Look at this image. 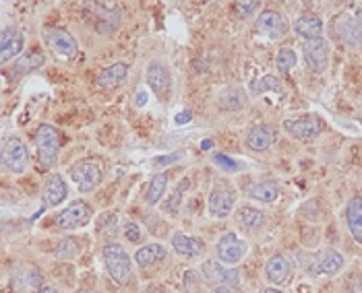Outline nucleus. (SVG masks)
<instances>
[{
    "label": "nucleus",
    "instance_id": "f257e3e1",
    "mask_svg": "<svg viewBox=\"0 0 362 293\" xmlns=\"http://www.w3.org/2000/svg\"><path fill=\"white\" fill-rule=\"evenodd\" d=\"M104 264L110 275V279L116 285H129L133 279V262L129 252L125 250L120 244H106L104 246Z\"/></svg>",
    "mask_w": 362,
    "mask_h": 293
},
{
    "label": "nucleus",
    "instance_id": "f03ea898",
    "mask_svg": "<svg viewBox=\"0 0 362 293\" xmlns=\"http://www.w3.org/2000/svg\"><path fill=\"white\" fill-rule=\"evenodd\" d=\"M333 31L346 45L362 43V10H344L333 19Z\"/></svg>",
    "mask_w": 362,
    "mask_h": 293
},
{
    "label": "nucleus",
    "instance_id": "7ed1b4c3",
    "mask_svg": "<svg viewBox=\"0 0 362 293\" xmlns=\"http://www.w3.org/2000/svg\"><path fill=\"white\" fill-rule=\"evenodd\" d=\"M36 151H38V162L50 168L56 164L58 153H60V134L54 126L42 124L36 132Z\"/></svg>",
    "mask_w": 362,
    "mask_h": 293
},
{
    "label": "nucleus",
    "instance_id": "20e7f679",
    "mask_svg": "<svg viewBox=\"0 0 362 293\" xmlns=\"http://www.w3.org/2000/svg\"><path fill=\"white\" fill-rule=\"evenodd\" d=\"M201 277L216 287H236L240 281V273L232 266H226L218 260H205L199 269Z\"/></svg>",
    "mask_w": 362,
    "mask_h": 293
},
{
    "label": "nucleus",
    "instance_id": "39448f33",
    "mask_svg": "<svg viewBox=\"0 0 362 293\" xmlns=\"http://www.w3.org/2000/svg\"><path fill=\"white\" fill-rule=\"evenodd\" d=\"M91 219V207L85 201H75L64 210H60L54 219V225L62 231H73L88 225Z\"/></svg>",
    "mask_w": 362,
    "mask_h": 293
},
{
    "label": "nucleus",
    "instance_id": "423d86ee",
    "mask_svg": "<svg viewBox=\"0 0 362 293\" xmlns=\"http://www.w3.org/2000/svg\"><path fill=\"white\" fill-rule=\"evenodd\" d=\"M2 168L11 173H23L27 168V147L19 136H8L2 145Z\"/></svg>",
    "mask_w": 362,
    "mask_h": 293
},
{
    "label": "nucleus",
    "instance_id": "0eeeda50",
    "mask_svg": "<svg viewBox=\"0 0 362 293\" xmlns=\"http://www.w3.org/2000/svg\"><path fill=\"white\" fill-rule=\"evenodd\" d=\"M44 40L48 43V48L60 56V58H67V60H73L79 52V45L77 40L62 27H50L44 31Z\"/></svg>",
    "mask_w": 362,
    "mask_h": 293
},
{
    "label": "nucleus",
    "instance_id": "6e6552de",
    "mask_svg": "<svg viewBox=\"0 0 362 293\" xmlns=\"http://www.w3.org/2000/svg\"><path fill=\"white\" fill-rule=\"evenodd\" d=\"M234 201H236L234 188L228 182H216L211 186V190H209V213H211V217H218V219L228 217L234 209Z\"/></svg>",
    "mask_w": 362,
    "mask_h": 293
},
{
    "label": "nucleus",
    "instance_id": "1a4fd4ad",
    "mask_svg": "<svg viewBox=\"0 0 362 293\" xmlns=\"http://www.w3.org/2000/svg\"><path fill=\"white\" fill-rule=\"evenodd\" d=\"M246 252H249V244L240 240L236 234H224L218 242V258L226 266L238 264L246 256Z\"/></svg>",
    "mask_w": 362,
    "mask_h": 293
},
{
    "label": "nucleus",
    "instance_id": "9d476101",
    "mask_svg": "<svg viewBox=\"0 0 362 293\" xmlns=\"http://www.w3.org/2000/svg\"><path fill=\"white\" fill-rule=\"evenodd\" d=\"M71 180L83 194H88L102 182V169L93 162H79L71 168Z\"/></svg>",
    "mask_w": 362,
    "mask_h": 293
},
{
    "label": "nucleus",
    "instance_id": "9b49d317",
    "mask_svg": "<svg viewBox=\"0 0 362 293\" xmlns=\"http://www.w3.org/2000/svg\"><path fill=\"white\" fill-rule=\"evenodd\" d=\"M305 54V62L313 73H323L329 64V42H325L323 38L311 40L305 43L302 48Z\"/></svg>",
    "mask_w": 362,
    "mask_h": 293
},
{
    "label": "nucleus",
    "instance_id": "f8f14e48",
    "mask_svg": "<svg viewBox=\"0 0 362 293\" xmlns=\"http://www.w3.org/2000/svg\"><path fill=\"white\" fill-rule=\"evenodd\" d=\"M344 264H346V260H344V256L340 252L333 250V248H327V250H323L319 258H315V264L313 262L309 264V273L313 277H319V275L333 277L344 269Z\"/></svg>",
    "mask_w": 362,
    "mask_h": 293
},
{
    "label": "nucleus",
    "instance_id": "ddd939ff",
    "mask_svg": "<svg viewBox=\"0 0 362 293\" xmlns=\"http://www.w3.org/2000/svg\"><path fill=\"white\" fill-rule=\"evenodd\" d=\"M284 130L298 141H313L321 132V122L315 116H300L296 120H284Z\"/></svg>",
    "mask_w": 362,
    "mask_h": 293
},
{
    "label": "nucleus",
    "instance_id": "4468645a",
    "mask_svg": "<svg viewBox=\"0 0 362 293\" xmlns=\"http://www.w3.org/2000/svg\"><path fill=\"white\" fill-rule=\"evenodd\" d=\"M255 29L261 36H267V38L275 40V38H281L286 34L288 23H286L281 13H277V10H263L257 17V21H255Z\"/></svg>",
    "mask_w": 362,
    "mask_h": 293
},
{
    "label": "nucleus",
    "instance_id": "2eb2a0df",
    "mask_svg": "<svg viewBox=\"0 0 362 293\" xmlns=\"http://www.w3.org/2000/svg\"><path fill=\"white\" fill-rule=\"evenodd\" d=\"M23 45H25V40H23V31L19 27L2 29V34H0V60L4 64L15 60L21 54Z\"/></svg>",
    "mask_w": 362,
    "mask_h": 293
},
{
    "label": "nucleus",
    "instance_id": "dca6fc26",
    "mask_svg": "<svg viewBox=\"0 0 362 293\" xmlns=\"http://www.w3.org/2000/svg\"><path fill=\"white\" fill-rule=\"evenodd\" d=\"M69 194V186L64 182V178L60 173H52L48 176L44 184V190H42V201H44V207L48 209H54L58 207Z\"/></svg>",
    "mask_w": 362,
    "mask_h": 293
},
{
    "label": "nucleus",
    "instance_id": "f3484780",
    "mask_svg": "<svg viewBox=\"0 0 362 293\" xmlns=\"http://www.w3.org/2000/svg\"><path fill=\"white\" fill-rule=\"evenodd\" d=\"M147 85L151 87L153 93L158 95H166L170 91V83H172V77H170V71L168 66H164L162 62H151L147 66Z\"/></svg>",
    "mask_w": 362,
    "mask_h": 293
},
{
    "label": "nucleus",
    "instance_id": "a211bd4d",
    "mask_svg": "<svg viewBox=\"0 0 362 293\" xmlns=\"http://www.w3.org/2000/svg\"><path fill=\"white\" fill-rule=\"evenodd\" d=\"M290 271H292V266L284 254H273L265 264V277L273 285H284L290 277Z\"/></svg>",
    "mask_w": 362,
    "mask_h": 293
},
{
    "label": "nucleus",
    "instance_id": "6ab92c4d",
    "mask_svg": "<svg viewBox=\"0 0 362 293\" xmlns=\"http://www.w3.org/2000/svg\"><path fill=\"white\" fill-rule=\"evenodd\" d=\"M273 143H275V130L267 124L255 126L246 134V147L251 151H267Z\"/></svg>",
    "mask_w": 362,
    "mask_h": 293
},
{
    "label": "nucleus",
    "instance_id": "aec40b11",
    "mask_svg": "<svg viewBox=\"0 0 362 293\" xmlns=\"http://www.w3.org/2000/svg\"><path fill=\"white\" fill-rule=\"evenodd\" d=\"M172 248L184 258H199V256L205 254V244L199 238L184 236V234H174L172 236Z\"/></svg>",
    "mask_w": 362,
    "mask_h": 293
},
{
    "label": "nucleus",
    "instance_id": "412c9836",
    "mask_svg": "<svg viewBox=\"0 0 362 293\" xmlns=\"http://www.w3.org/2000/svg\"><path fill=\"white\" fill-rule=\"evenodd\" d=\"M346 225L356 240V244L362 246V196H354L346 205Z\"/></svg>",
    "mask_w": 362,
    "mask_h": 293
},
{
    "label": "nucleus",
    "instance_id": "4be33fe9",
    "mask_svg": "<svg viewBox=\"0 0 362 293\" xmlns=\"http://www.w3.org/2000/svg\"><path fill=\"white\" fill-rule=\"evenodd\" d=\"M294 31L305 38L307 42L311 40H319L323 34V21L319 19L317 15H302L294 21Z\"/></svg>",
    "mask_w": 362,
    "mask_h": 293
},
{
    "label": "nucleus",
    "instance_id": "5701e85b",
    "mask_svg": "<svg viewBox=\"0 0 362 293\" xmlns=\"http://www.w3.org/2000/svg\"><path fill=\"white\" fill-rule=\"evenodd\" d=\"M127 75H129V66H127L125 62H114V64L106 66V69L99 73L97 85L104 87V89H114V87L125 83Z\"/></svg>",
    "mask_w": 362,
    "mask_h": 293
},
{
    "label": "nucleus",
    "instance_id": "b1692460",
    "mask_svg": "<svg viewBox=\"0 0 362 293\" xmlns=\"http://www.w3.org/2000/svg\"><path fill=\"white\" fill-rule=\"evenodd\" d=\"M93 10L95 13H91V15L95 19V23H93L95 31H112L118 27V13L116 10L106 8V4H93Z\"/></svg>",
    "mask_w": 362,
    "mask_h": 293
},
{
    "label": "nucleus",
    "instance_id": "393cba45",
    "mask_svg": "<svg viewBox=\"0 0 362 293\" xmlns=\"http://www.w3.org/2000/svg\"><path fill=\"white\" fill-rule=\"evenodd\" d=\"M42 64H44V54H42V52H29V54H23V56H21V58H17V60H15V64H13V77L29 75V73L38 71Z\"/></svg>",
    "mask_w": 362,
    "mask_h": 293
},
{
    "label": "nucleus",
    "instance_id": "a878e982",
    "mask_svg": "<svg viewBox=\"0 0 362 293\" xmlns=\"http://www.w3.org/2000/svg\"><path fill=\"white\" fill-rule=\"evenodd\" d=\"M249 196L253 201H259V203H273L277 196H279V186L277 182L273 180H263V182H257L249 188Z\"/></svg>",
    "mask_w": 362,
    "mask_h": 293
},
{
    "label": "nucleus",
    "instance_id": "bb28decb",
    "mask_svg": "<svg viewBox=\"0 0 362 293\" xmlns=\"http://www.w3.org/2000/svg\"><path fill=\"white\" fill-rule=\"evenodd\" d=\"M166 258V248L162 246V244H147V246H143V248H139L135 252V260L139 266H151V264H155V262H160V260H164Z\"/></svg>",
    "mask_w": 362,
    "mask_h": 293
},
{
    "label": "nucleus",
    "instance_id": "cd10ccee",
    "mask_svg": "<svg viewBox=\"0 0 362 293\" xmlns=\"http://www.w3.org/2000/svg\"><path fill=\"white\" fill-rule=\"evenodd\" d=\"M168 188V173H155L147 186V194H145V203L147 205H158L162 201V196L166 194Z\"/></svg>",
    "mask_w": 362,
    "mask_h": 293
},
{
    "label": "nucleus",
    "instance_id": "c85d7f7f",
    "mask_svg": "<svg viewBox=\"0 0 362 293\" xmlns=\"http://www.w3.org/2000/svg\"><path fill=\"white\" fill-rule=\"evenodd\" d=\"M277 93V95H286V89H284V85L281 81L277 79V77H273V75H265V77H259V79H255L253 83H251V93L253 95H265V93Z\"/></svg>",
    "mask_w": 362,
    "mask_h": 293
},
{
    "label": "nucleus",
    "instance_id": "c756f323",
    "mask_svg": "<svg viewBox=\"0 0 362 293\" xmlns=\"http://www.w3.org/2000/svg\"><path fill=\"white\" fill-rule=\"evenodd\" d=\"M238 223L244 227V229H259V227H263V223H265V215H263V210L255 209V207H240L238 209Z\"/></svg>",
    "mask_w": 362,
    "mask_h": 293
},
{
    "label": "nucleus",
    "instance_id": "7c9ffc66",
    "mask_svg": "<svg viewBox=\"0 0 362 293\" xmlns=\"http://www.w3.org/2000/svg\"><path fill=\"white\" fill-rule=\"evenodd\" d=\"M275 66H277V71H279L281 75L290 73V71L296 66V54H294L292 50H288V48L279 50L277 56H275Z\"/></svg>",
    "mask_w": 362,
    "mask_h": 293
},
{
    "label": "nucleus",
    "instance_id": "2f4dec72",
    "mask_svg": "<svg viewBox=\"0 0 362 293\" xmlns=\"http://www.w3.org/2000/svg\"><path fill=\"white\" fill-rule=\"evenodd\" d=\"M188 186H190V182H188V180H182V184H179V186L174 188V192H172V194H170V199L166 201V207H168L170 213H176V210H179L182 196H184V192H186V188H188Z\"/></svg>",
    "mask_w": 362,
    "mask_h": 293
},
{
    "label": "nucleus",
    "instance_id": "473e14b6",
    "mask_svg": "<svg viewBox=\"0 0 362 293\" xmlns=\"http://www.w3.org/2000/svg\"><path fill=\"white\" fill-rule=\"evenodd\" d=\"M77 254H79L77 240H62V242H58V246H56V256H58V258L69 260V258H75Z\"/></svg>",
    "mask_w": 362,
    "mask_h": 293
},
{
    "label": "nucleus",
    "instance_id": "72a5a7b5",
    "mask_svg": "<svg viewBox=\"0 0 362 293\" xmlns=\"http://www.w3.org/2000/svg\"><path fill=\"white\" fill-rule=\"evenodd\" d=\"M242 106V93L240 89H230L222 95V108L226 110H238Z\"/></svg>",
    "mask_w": 362,
    "mask_h": 293
},
{
    "label": "nucleus",
    "instance_id": "f704fd0d",
    "mask_svg": "<svg viewBox=\"0 0 362 293\" xmlns=\"http://www.w3.org/2000/svg\"><path fill=\"white\" fill-rule=\"evenodd\" d=\"M259 6H261V4H259V2H255V0H249V2L240 0V2H236V4H234L236 13H238L240 17H251Z\"/></svg>",
    "mask_w": 362,
    "mask_h": 293
},
{
    "label": "nucleus",
    "instance_id": "c9c22d12",
    "mask_svg": "<svg viewBox=\"0 0 362 293\" xmlns=\"http://www.w3.org/2000/svg\"><path fill=\"white\" fill-rule=\"evenodd\" d=\"M125 238L131 242V244H137L141 240V227L137 223H127L125 225Z\"/></svg>",
    "mask_w": 362,
    "mask_h": 293
},
{
    "label": "nucleus",
    "instance_id": "e433bc0d",
    "mask_svg": "<svg viewBox=\"0 0 362 293\" xmlns=\"http://www.w3.org/2000/svg\"><path fill=\"white\" fill-rule=\"evenodd\" d=\"M216 162H218L224 169H230V171H236V169H238V166L234 164V159H228L226 155H222V153L216 155Z\"/></svg>",
    "mask_w": 362,
    "mask_h": 293
},
{
    "label": "nucleus",
    "instance_id": "4c0bfd02",
    "mask_svg": "<svg viewBox=\"0 0 362 293\" xmlns=\"http://www.w3.org/2000/svg\"><path fill=\"white\" fill-rule=\"evenodd\" d=\"M174 159H181V153H174V155H166V157H158L155 159V166H170Z\"/></svg>",
    "mask_w": 362,
    "mask_h": 293
},
{
    "label": "nucleus",
    "instance_id": "58836bf2",
    "mask_svg": "<svg viewBox=\"0 0 362 293\" xmlns=\"http://www.w3.org/2000/svg\"><path fill=\"white\" fill-rule=\"evenodd\" d=\"M188 120H190V112H186V114H182V116L176 118V122H179V124H184V122H188Z\"/></svg>",
    "mask_w": 362,
    "mask_h": 293
},
{
    "label": "nucleus",
    "instance_id": "ea45409f",
    "mask_svg": "<svg viewBox=\"0 0 362 293\" xmlns=\"http://www.w3.org/2000/svg\"><path fill=\"white\" fill-rule=\"evenodd\" d=\"M145 103V91H139L137 93V106H143Z\"/></svg>",
    "mask_w": 362,
    "mask_h": 293
},
{
    "label": "nucleus",
    "instance_id": "a19ab883",
    "mask_svg": "<svg viewBox=\"0 0 362 293\" xmlns=\"http://www.w3.org/2000/svg\"><path fill=\"white\" fill-rule=\"evenodd\" d=\"M350 293H362V283H352L350 285Z\"/></svg>",
    "mask_w": 362,
    "mask_h": 293
},
{
    "label": "nucleus",
    "instance_id": "79ce46f5",
    "mask_svg": "<svg viewBox=\"0 0 362 293\" xmlns=\"http://www.w3.org/2000/svg\"><path fill=\"white\" fill-rule=\"evenodd\" d=\"M211 293H234V292H232V287H214V292Z\"/></svg>",
    "mask_w": 362,
    "mask_h": 293
},
{
    "label": "nucleus",
    "instance_id": "37998d69",
    "mask_svg": "<svg viewBox=\"0 0 362 293\" xmlns=\"http://www.w3.org/2000/svg\"><path fill=\"white\" fill-rule=\"evenodd\" d=\"M38 293H58V292H56V290H54L52 285H44V287H42V290H40Z\"/></svg>",
    "mask_w": 362,
    "mask_h": 293
},
{
    "label": "nucleus",
    "instance_id": "c03bdc74",
    "mask_svg": "<svg viewBox=\"0 0 362 293\" xmlns=\"http://www.w3.org/2000/svg\"><path fill=\"white\" fill-rule=\"evenodd\" d=\"M201 147H203V149H205V151H207V149H209V147H211V141H203V145H201Z\"/></svg>",
    "mask_w": 362,
    "mask_h": 293
},
{
    "label": "nucleus",
    "instance_id": "a18cd8bd",
    "mask_svg": "<svg viewBox=\"0 0 362 293\" xmlns=\"http://www.w3.org/2000/svg\"><path fill=\"white\" fill-rule=\"evenodd\" d=\"M261 293H281V292H279V290H263Z\"/></svg>",
    "mask_w": 362,
    "mask_h": 293
},
{
    "label": "nucleus",
    "instance_id": "49530a36",
    "mask_svg": "<svg viewBox=\"0 0 362 293\" xmlns=\"http://www.w3.org/2000/svg\"><path fill=\"white\" fill-rule=\"evenodd\" d=\"M77 293H85V292H77Z\"/></svg>",
    "mask_w": 362,
    "mask_h": 293
}]
</instances>
